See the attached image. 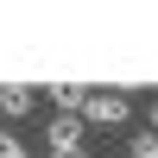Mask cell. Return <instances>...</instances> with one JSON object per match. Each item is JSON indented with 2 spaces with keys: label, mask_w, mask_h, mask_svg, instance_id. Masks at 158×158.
Masks as SVG:
<instances>
[{
  "label": "cell",
  "mask_w": 158,
  "mask_h": 158,
  "mask_svg": "<svg viewBox=\"0 0 158 158\" xmlns=\"http://www.w3.org/2000/svg\"><path fill=\"white\" fill-rule=\"evenodd\" d=\"M38 108V89H0V114L6 120H19V114H32Z\"/></svg>",
  "instance_id": "277c9868"
},
{
  "label": "cell",
  "mask_w": 158,
  "mask_h": 158,
  "mask_svg": "<svg viewBox=\"0 0 158 158\" xmlns=\"http://www.w3.org/2000/svg\"><path fill=\"white\" fill-rule=\"evenodd\" d=\"M0 127H6V114H0Z\"/></svg>",
  "instance_id": "9c48e42d"
},
{
  "label": "cell",
  "mask_w": 158,
  "mask_h": 158,
  "mask_svg": "<svg viewBox=\"0 0 158 158\" xmlns=\"http://www.w3.org/2000/svg\"><path fill=\"white\" fill-rule=\"evenodd\" d=\"M0 158H25V139L6 133V127H0Z\"/></svg>",
  "instance_id": "8992f818"
},
{
  "label": "cell",
  "mask_w": 158,
  "mask_h": 158,
  "mask_svg": "<svg viewBox=\"0 0 158 158\" xmlns=\"http://www.w3.org/2000/svg\"><path fill=\"white\" fill-rule=\"evenodd\" d=\"M127 152H133V158H158V133H133Z\"/></svg>",
  "instance_id": "5b68a950"
},
{
  "label": "cell",
  "mask_w": 158,
  "mask_h": 158,
  "mask_svg": "<svg viewBox=\"0 0 158 158\" xmlns=\"http://www.w3.org/2000/svg\"><path fill=\"white\" fill-rule=\"evenodd\" d=\"M82 133H89L82 114H51V120H44V146H51V152H76Z\"/></svg>",
  "instance_id": "7a4b0ae2"
},
{
  "label": "cell",
  "mask_w": 158,
  "mask_h": 158,
  "mask_svg": "<svg viewBox=\"0 0 158 158\" xmlns=\"http://www.w3.org/2000/svg\"><path fill=\"white\" fill-rule=\"evenodd\" d=\"M82 101H89L82 82H51V108L57 114H82Z\"/></svg>",
  "instance_id": "3957f363"
},
{
  "label": "cell",
  "mask_w": 158,
  "mask_h": 158,
  "mask_svg": "<svg viewBox=\"0 0 158 158\" xmlns=\"http://www.w3.org/2000/svg\"><path fill=\"white\" fill-rule=\"evenodd\" d=\"M146 120H152V133H158V95H152V101H146Z\"/></svg>",
  "instance_id": "52a82bcc"
},
{
  "label": "cell",
  "mask_w": 158,
  "mask_h": 158,
  "mask_svg": "<svg viewBox=\"0 0 158 158\" xmlns=\"http://www.w3.org/2000/svg\"><path fill=\"white\" fill-rule=\"evenodd\" d=\"M127 114H133V101L108 95V89H89V101H82V120L89 127H127Z\"/></svg>",
  "instance_id": "6da1fadb"
},
{
  "label": "cell",
  "mask_w": 158,
  "mask_h": 158,
  "mask_svg": "<svg viewBox=\"0 0 158 158\" xmlns=\"http://www.w3.org/2000/svg\"><path fill=\"white\" fill-rule=\"evenodd\" d=\"M51 158H89V152H82V146H76V152H51Z\"/></svg>",
  "instance_id": "ba28073f"
}]
</instances>
